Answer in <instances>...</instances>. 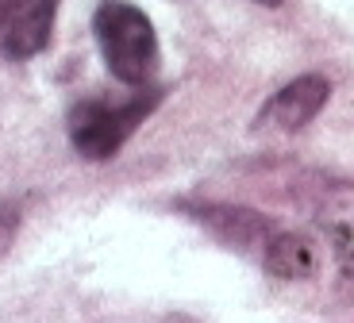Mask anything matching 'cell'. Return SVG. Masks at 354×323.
I'll list each match as a JSON object with an SVG mask.
<instances>
[{"label": "cell", "mask_w": 354, "mask_h": 323, "mask_svg": "<svg viewBox=\"0 0 354 323\" xmlns=\"http://www.w3.org/2000/svg\"><path fill=\"white\" fill-rule=\"evenodd\" d=\"M166 100L162 85H139L135 93L120 96V100H104V96H85L70 108L66 116V131L81 158L88 162H108L124 150V142L139 131L142 123L154 116V108Z\"/></svg>", "instance_id": "cell-1"}, {"label": "cell", "mask_w": 354, "mask_h": 323, "mask_svg": "<svg viewBox=\"0 0 354 323\" xmlns=\"http://www.w3.org/2000/svg\"><path fill=\"white\" fill-rule=\"evenodd\" d=\"M93 35L108 73L124 85H151L158 70V35L151 16L127 0H100L93 12Z\"/></svg>", "instance_id": "cell-2"}, {"label": "cell", "mask_w": 354, "mask_h": 323, "mask_svg": "<svg viewBox=\"0 0 354 323\" xmlns=\"http://www.w3.org/2000/svg\"><path fill=\"white\" fill-rule=\"evenodd\" d=\"M181 212H185L193 223H201L204 231L212 239H220L223 246H231V250H258V258H262V250L270 246V239L277 235V223L270 216H262V212L247 208V204H223V201H185L181 204Z\"/></svg>", "instance_id": "cell-3"}, {"label": "cell", "mask_w": 354, "mask_h": 323, "mask_svg": "<svg viewBox=\"0 0 354 323\" xmlns=\"http://www.w3.org/2000/svg\"><path fill=\"white\" fill-rule=\"evenodd\" d=\"M331 100V81L319 73H301L289 85H281L270 100L262 104L254 127L258 131H301L324 112V104Z\"/></svg>", "instance_id": "cell-4"}, {"label": "cell", "mask_w": 354, "mask_h": 323, "mask_svg": "<svg viewBox=\"0 0 354 323\" xmlns=\"http://www.w3.org/2000/svg\"><path fill=\"white\" fill-rule=\"evenodd\" d=\"M58 0H0V54L27 62L46 50L54 35Z\"/></svg>", "instance_id": "cell-5"}, {"label": "cell", "mask_w": 354, "mask_h": 323, "mask_svg": "<svg viewBox=\"0 0 354 323\" xmlns=\"http://www.w3.org/2000/svg\"><path fill=\"white\" fill-rule=\"evenodd\" d=\"M262 266L266 273H274L281 281H301L316 273L319 254H316V243L301 231H277L270 239V246L262 250Z\"/></svg>", "instance_id": "cell-6"}, {"label": "cell", "mask_w": 354, "mask_h": 323, "mask_svg": "<svg viewBox=\"0 0 354 323\" xmlns=\"http://www.w3.org/2000/svg\"><path fill=\"white\" fill-rule=\"evenodd\" d=\"M19 223H24V212H19V204L0 201V258L12 250V243H16V235H19Z\"/></svg>", "instance_id": "cell-7"}, {"label": "cell", "mask_w": 354, "mask_h": 323, "mask_svg": "<svg viewBox=\"0 0 354 323\" xmlns=\"http://www.w3.org/2000/svg\"><path fill=\"white\" fill-rule=\"evenodd\" d=\"M258 4H270V8H277V4H281V0H258Z\"/></svg>", "instance_id": "cell-8"}]
</instances>
